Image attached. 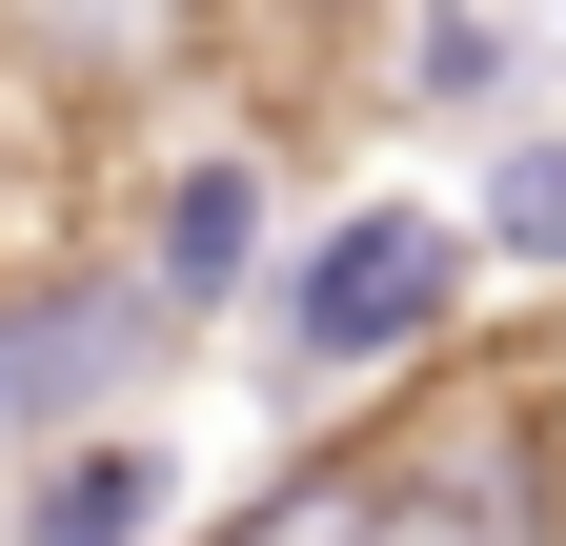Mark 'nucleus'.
I'll use <instances>...</instances> for the list:
<instances>
[{"label": "nucleus", "mask_w": 566, "mask_h": 546, "mask_svg": "<svg viewBox=\"0 0 566 546\" xmlns=\"http://www.w3.org/2000/svg\"><path fill=\"white\" fill-rule=\"evenodd\" d=\"M465 223L506 243V263H566V143H506V162H485V202H465Z\"/></svg>", "instance_id": "8"}, {"label": "nucleus", "mask_w": 566, "mask_h": 546, "mask_svg": "<svg viewBox=\"0 0 566 546\" xmlns=\"http://www.w3.org/2000/svg\"><path fill=\"white\" fill-rule=\"evenodd\" d=\"M202 82L243 102V143H324L344 102L385 82V0H182Z\"/></svg>", "instance_id": "3"}, {"label": "nucleus", "mask_w": 566, "mask_h": 546, "mask_svg": "<svg viewBox=\"0 0 566 546\" xmlns=\"http://www.w3.org/2000/svg\"><path fill=\"white\" fill-rule=\"evenodd\" d=\"M163 284H82V263H41V284H0V426H61V405H102V365L163 345Z\"/></svg>", "instance_id": "4"}, {"label": "nucleus", "mask_w": 566, "mask_h": 546, "mask_svg": "<svg viewBox=\"0 0 566 546\" xmlns=\"http://www.w3.org/2000/svg\"><path fill=\"white\" fill-rule=\"evenodd\" d=\"M365 465H385V546H566L526 345H446L405 385V426H365Z\"/></svg>", "instance_id": "1"}, {"label": "nucleus", "mask_w": 566, "mask_h": 546, "mask_svg": "<svg viewBox=\"0 0 566 546\" xmlns=\"http://www.w3.org/2000/svg\"><path fill=\"white\" fill-rule=\"evenodd\" d=\"M0 284H21V182H0Z\"/></svg>", "instance_id": "11"}, {"label": "nucleus", "mask_w": 566, "mask_h": 546, "mask_svg": "<svg viewBox=\"0 0 566 546\" xmlns=\"http://www.w3.org/2000/svg\"><path fill=\"white\" fill-rule=\"evenodd\" d=\"M405 102H506V21H485V0H424V61H405Z\"/></svg>", "instance_id": "9"}, {"label": "nucleus", "mask_w": 566, "mask_h": 546, "mask_svg": "<svg viewBox=\"0 0 566 546\" xmlns=\"http://www.w3.org/2000/svg\"><path fill=\"white\" fill-rule=\"evenodd\" d=\"M243 263H263V143H243V162H182V182H163V243H142V284H163V304H223Z\"/></svg>", "instance_id": "5"}, {"label": "nucleus", "mask_w": 566, "mask_h": 546, "mask_svg": "<svg viewBox=\"0 0 566 546\" xmlns=\"http://www.w3.org/2000/svg\"><path fill=\"white\" fill-rule=\"evenodd\" d=\"M142 526H163V465L142 445H61L21 486V546H142Z\"/></svg>", "instance_id": "6"}, {"label": "nucleus", "mask_w": 566, "mask_h": 546, "mask_svg": "<svg viewBox=\"0 0 566 546\" xmlns=\"http://www.w3.org/2000/svg\"><path fill=\"white\" fill-rule=\"evenodd\" d=\"M223 546H385V465H365V445H304Z\"/></svg>", "instance_id": "7"}, {"label": "nucleus", "mask_w": 566, "mask_h": 546, "mask_svg": "<svg viewBox=\"0 0 566 546\" xmlns=\"http://www.w3.org/2000/svg\"><path fill=\"white\" fill-rule=\"evenodd\" d=\"M526 365H546V486H566V345H526Z\"/></svg>", "instance_id": "10"}, {"label": "nucleus", "mask_w": 566, "mask_h": 546, "mask_svg": "<svg viewBox=\"0 0 566 546\" xmlns=\"http://www.w3.org/2000/svg\"><path fill=\"white\" fill-rule=\"evenodd\" d=\"M465 263H485L465 202H344V223L304 243V284H283V345L304 365H446Z\"/></svg>", "instance_id": "2"}]
</instances>
